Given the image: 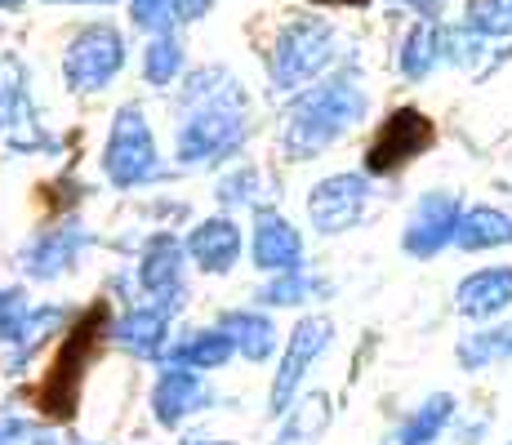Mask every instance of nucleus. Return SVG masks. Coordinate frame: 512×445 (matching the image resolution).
Wrapping results in <instances>:
<instances>
[{
    "instance_id": "1",
    "label": "nucleus",
    "mask_w": 512,
    "mask_h": 445,
    "mask_svg": "<svg viewBox=\"0 0 512 445\" xmlns=\"http://www.w3.org/2000/svg\"><path fill=\"white\" fill-rule=\"evenodd\" d=\"M183 130H179V161L210 165L236 152L245 138V94L223 67H205L183 89Z\"/></svg>"
},
{
    "instance_id": "2",
    "label": "nucleus",
    "mask_w": 512,
    "mask_h": 445,
    "mask_svg": "<svg viewBox=\"0 0 512 445\" xmlns=\"http://www.w3.org/2000/svg\"><path fill=\"white\" fill-rule=\"evenodd\" d=\"M366 116V94L352 76H334V81L317 85L308 98H299L285 121L281 152L290 161H312L317 152H326L334 138H343L352 125H361Z\"/></svg>"
},
{
    "instance_id": "3",
    "label": "nucleus",
    "mask_w": 512,
    "mask_h": 445,
    "mask_svg": "<svg viewBox=\"0 0 512 445\" xmlns=\"http://www.w3.org/2000/svg\"><path fill=\"white\" fill-rule=\"evenodd\" d=\"M103 339H107V303H94V308H85L72 321V330H67V339H63V348H58L54 365H49V374L41 379V388L32 392V405L45 414V419L67 423L76 414L81 388H85V370H90L94 352L103 348Z\"/></svg>"
},
{
    "instance_id": "4",
    "label": "nucleus",
    "mask_w": 512,
    "mask_h": 445,
    "mask_svg": "<svg viewBox=\"0 0 512 445\" xmlns=\"http://www.w3.org/2000/svg\"><path fill=\"white\" fill-rule=\"evenodd\" d=\"M334 58V32L326 23H290L272 45V89H299Z\"/></svg>"
},
{
    "instance_id": "5",
    "label": "nucleus",
    "mask_w": 512,
    "mask_h": 445,
    "mask_svg": "<svg viewBox=\"0 0 512 445\" xmlns=\"http://www.w3.org/2000/svg\"><path fill=\"white\" fill-rule=\"evenodd\" d=\"M103 170L116 187H139L147 178L161 174L152 130H147L139 107H121V112H116L112 138H107V152H103Z\"/></svg>"
},
{
    "instance_id": "6",
    "label": "nucleus",
    "mask_w": 512,
    "mask_h": 445,
    "mask_svg": "<svg viewBox=\"0 0 512 445\" xmlns=\"http://www.w3.org/2000/svg\"><path fill=\"white\" fill-rule=\"evenodd\" d=\"M432 121L419 112V107H397V112L388 116V121L379 125V134H374L370 152H366V174H397L406 170L410 161H419L423 152L432 147Z\"/></svg>"
},
{
    "instance_id": "7",
    "label": "nucleus",
    "mask_w": 512,
    "mask_h": 445,
    "mask_svg": "<svg viewBox=\"0 0 512 445\" xmlns=\"http://www.w3.org/2000/svg\"><path fill=\"white\" fill-rule=\"evenodd\" d=\"M459 219H464V205H459V196L428 192L415 205V214H410L406 232H401V250H406L410 259H432V254H441L446 245H455Z\"/></svg>"
},
{
    "instance_id": "8",
    "label": "nucleus",
    "mask_w": 512,
    "mask_h": 445,
    "mask_svg": "<svg viewBox=\"0 0 512 445\" xmlns=\"http://www.w3.org/2000/svg\"><path fill=\"white\" fill-rule=\"evenodd\" d=\"M366 196H370V187L361 174H330L312 187L308 219L317 232L339 236V232H348V227H357V219L366 214Z\"/></svg>"
},
{
    "instance_id": "9",
    "label": "nucleus",
    "mask_w": 512,
    "mask_h": 445,
    "mask_svg": "<svg viewBox=\"0 0 512 445\" xmlns=\"http://www.w3.org/2000/svg\"><path fill=\"white\" fill-rule=\"evenodd\" d=\"M125 45L112 27H85L72 45H67V81L72 89H103L121 72Z\"/></svg>"
},
{
    "instance_id": "10",
    "label": "nucleus",
    "mask_w": 512,
    "mask_h": 445,
    "mask_svg": "<svg viewBox=\"0 0 512 445\" xmlns=\"http://www.w3.org/2000/svg\"><path fill=\"white\" fill-rule=\"evenodd\" d=\"M330 334H334L330 316H308V321L294 325L290 348H285V356H281L277 383H272V410H277V414L294 401V392H299L303 374L312 370V361H317V356L330 348Z\"/></svg>"
},
{
    "instance_id": "11",
    "label": "nucleus",
    "mask_w": 512,
    "mask_h": 445,
    "mask_svg": "<svg viewBox=\"0 0 512 445\" xmlns=\"http://www.w3.org/2000/svg\"><path fill=\"white\" fill-rule=\"evenodd\" d=\"M139 281L143 290L156 299V308L174 312L183 299V250L174 236H156L143 254V267H139Z\"/></svg>"
},
{
    "instance_id": "12",
    "label": "nucleus",
    "mask_w": 512,
    "mask_h": 445,
    "mask_svg": "<svg viewBox=\"0 0 512 445\" xmlns=\"http://www.w3.org/2000/svg\"><path fill=\"white\" fill-rule=\"evenodd\" d=\"M504 308H512V267H481L459 281L455 312L468 321H490Z\"/></svg>"
},
{
    "instance_id": "13",
    "label": "nucleus",
    "mask_w": 512,
    "mask_h": 445,
    "mask_svg": "<svg viewBox=\"0 0 512 445\" xmlns=\"http://www.w3.org/2000/svg\"><path fill=\"white\" fill-rule=\"evenodd\" d=\"M205 401H210L205 383L192 374V365H179V361H170V370L161 374V383H156V392H152L156 423H165V428H179L187 414L201 410Z\"/></svg>"
},
{
    "instance_id": "14",
    "label": "nucleus",
    "mask_w": 512,
    "mask_h": 445,
    "mask_svg": "<svg viewBox=\"0 0 512 445\" xmlns=\"http://www.w3.org/2000/svg\"><path fill=\"white\" fill-rule=\"evenodd\" d=\"M254 263L263 272H299V263H303L299 232L272 210H263L254 219Z\"/></svg>"
},
{
    "instance_id": "15",
    "label": "nucleus",
    "mask_w": 512,
    "mask_h": 445,
    "mask_svg": "<svg viewBox=\"0 0 512 445\" xmlns=\"http://www.w3.org/2000/svg\"><path fill=\"white\" fill-rule=\"evenodd\" d=\"M187 254L205 267V272H228L241 254V232L228 219H205L187 236Z\"/></svg>"
},
{
    "instance_id": "16",
    "label": "nucleus",
    "mask_w": 512,
    "mask_h": 445,
    "mask_svg": "<svg viewBox=\"0 0 512 445\" xmlns=\"http://www.w3.org/2000/svg\"><path fill=\"white\" fill-rule=\"evenodd\" d=\"M455 245L468 254L481 250H499V245H512V214L495 210V205H477V210H464L455 232Z\"/></svg>"
},
{
    "instance_id": "17",
    "label": "nucleus",
    "mask_w": 512,
    "mask_h": 445,
    "mask_svg": "<svg viewBox=\"0 0 512 445\" xmlns=\"http://www.w3.org/2000/svg\"><path fill=\"white\" fill-rule=\"evenodd\" d=\"M437 63H446V32L432 18H423L419 27H410L406 45H401V76L406 81H428L437 72Z\"/></svg>"
},
{
    "instance_id": "18",
    "label": "nucleus",
    "mask_w": 512,
    "mask_h": 445,
    "mask_svg": "<svg viewBox=\"0 0 512 445\" xmlns=\"http://www.w3.org/2000/svg\"><path fill=\"white\" fill-rule=\"evenodd\" d=\"M165 330H170V312L165 308H139L116 325L112 339H116V348H125L134 356H156L165 348Z\"/></svg>"
},
{
    "instance_id": "19",
    "label": "nucleus",
    "mask_w": 512,
    "mask_h": 445,
    "mask_svg": "<svg viewBox=\"0 0 512 445\" xmlns=\"http://www.w3.org/2000/svg\"><path fill=\"white\" fill-rule=\"evenodd\" d=\"M455 356L464 370H486V365H495V361H512V321L468 334Z\"/></svg>"
},
{
    "instance_id": "20",
    "label": "nucleus",
    "mask_w": 512,
    "mask_h": 445,
    "mask_svg": "<svg viewBox=\"0 0 512 445\" xmlns=\"http://www.w3.org/2000/svg\"><path fill=\"white\" fill-rule=\"evenodd\" d=\"M450 414H455V397H446V392H437V397H428L419 405L415 414L406 419V428L397 432V445H432L446 432Z\"/></svg>"
},
{
    "instance_id": "21",
    "label": "nucleus",
    "mask_w": 512,
    "mask_h": 445,
    "mask_svg": "<svg viewBox=\"0 0 512 445\" xmlns=\"http://www.w3.org/2000/svg\"><path fill=\"white\" fill-rule=\"evenodd\" d=\"M223 330L232 334V343L250 356V361H263V356H272V348H277V330H272V321L259 312H228L223 316Z\"/></svg>"
},
{
    "instance_id": "22",
    "label": "nucleus",
    "mask_w": 512,
    "mask_h": 445,
    "mask_svg": "<svg viewBox=\"0 0 512 445\" xmlns=\"http://www.w3.org/2000/svg\"><path fill=\"white\" fill-rule=\"evenodd\" d=\"M236 352V343H232V334L223 330H201V334H192V339L183 343L179 352L170 356V361H179V365H192V370H214V365H223L228 356Z\"/></svg>"
},
{
    "instance_id": "23",
    "label": "nucleus",
    "mask_w": 512,
    "mask_h": 445,
    "mask_svg": "<svg viewBox=\"0 0 512 445\" xmlns=\"http://www.w3.org/2000/svg\"><path fill=\"white\" fill-rule=\"evenodd\" d=\"M23 107H27V72L14 54H0V134L23 121Z\"/></svg>"
},
{
    "instance_id": "24",
    "label": "nucleus",
    "mask_w": 512,
    "mask_h": 445,
    "mask_svg": "<svg viewBox=\"0 0 512 445\" xmlns=\"http://www.w3.org/2000/svg\"><path fill=\"white\" fill-rule=\"evenodd\" d=\"M76 250H81V232H76V227L72 232H54L32 250L27 267H32V276H58L76 263Z\"/></svg>"
},
{
    "instance_id": "25",
    "label": "nucleus",
    "mask_w": 512,
    "mask_h": 445,
    "mask_svg": "<svg viewBox=\"0 0 512 445\" xmlns=\"http://www.w3.org/2000/svg\"><path fill=\"white\" fill-rule=\"evenodd\" d=\"M143 72L152 85H170L174 76L183 72V49L174 36H156L152 45H147V58H143Z\"/></svg>"
},
{
    "instance_id": "26",
    "label": "nucleus",
    "mask_w": 512,
    "mask_h": 445,
    "mask_svg": "<svg viewBox=\"0 0 512 445\" xmlns=\"http://www.w3.org/2000/svg\"><path fill=\"white\" fill-rule=\"evenodd\" d=\"M27 321H32V308L18 290H0V343L9 348H23V334H27Z\"/></svg>"
},
{
    "instance_id": "27",
    "label": "nucleus",
    "mask_w": 512,
    "mask_h": 445,
    "mask_svg": "<svg viewBox=\"0 0 512 445\" xmlns=\"http://www.w3.org/2000/svg\"><path fill=\"white\" fill-rule=\"evenodd\" d=\"M464 23L490 36H512V0H472Z\"/></svg>"
},
{
    "instance_id": "28",
    "label": "nucleus",
    "mask_w": 512,
    "mask_h": 445,
    "mask_svg": "<svg viewBox=\"0 0 512 445\" xmlns=\"http://www.w3.org/2000/svg\"><path fill=\"white\" fill-rule=\"evenodd\" d=\"M321 285L317 281H308V276L303 272H277V281L272 285H263L259 290V303H303V299H312V294H317Z\"/></svg>"
},
{
    "instance_id": "29",
    "label": "nucleus",
    "mask_w": 512,
    "mask_h": 445,
    "mask_svg": "<svg viewBox=\"0 0 512 445\" xmlns=\"http://www.w3.org/2000/svg\"><path fill=\"white\" fill-rule=\"evenodd\" d=\"M0 445H58V437L45 428H36V423L0 419Z\"/></svg>"
},
{
    "instance_id": "30",
    "label": "nucleus",
    "mask_w": 512,
    "mask_h": 445,
    "mask_svg": "<svg viewBox=\"0 0 512 445\" xmlns=\"http://www.w3.org/2000/svg\"><path fill=\"white\" fill-rule=\"evenodd\" d=\"M174 5H179V0H130V18L139 27H170Z\"/></svg>"
},
{
    "instance_id": "31",
    "label": "nucleus",
    "mask_w": 512,
    "mask_h": 445,
    "mask_svg": "<svg viewBox=\"0 0 512 445\" xmlns=\"http://www.w3.org/2000/svg\"><path fill=\"white\" fill-rule=\"evenodd\" d=\"M250 187H254V170H245V174H236V178H228V183L219 187V201H228V205L250 201Z\"/></svg>"
},
{
    "instance_id": "32",
    "label": "nucleus",
    "mask_w": 512,
    "mask_h": 445,
    "mask_svg": "<svg viewBox=\"0 0 512 445\" xmlns=\"http://www.w3.org/2000/svg\"><path fill=\"white\" fill-rule=\"evenodd\" d=\"M406 5H410V9H415V14H423V18H437V14H441V9H446V5H450V0H406Z\"/></svg>"
},
{
    "instance_id": "33",
    "label": "nucleus",
    "mask_w": 512,
    "mask_h": 445,
    "mask_svg": "<svg viewBox=\"0 0 512 445\" xmlns=\"http://www.w3.org/2000/svg\"><path fill=\"white\" fill-rule=\"evenodd\" d=\"M210 5H214V0H179V14L183 18H201Z\"/></svg>"
},
{
    "instance_id": "34",
    "label": "nucleus",
    "mask_w": 512,
    "mask_h": 445,
    "mask_svg": "<svg viewBox=\"0 0 512 445\" xmlns=\"http://www.w3.org/2000/svg\"><path fill=\"white\" fill-rule=\"evenodd\" d=\"M312 5H370V0H312Z\"/></svg>"
},
{
    "instance_id": "35",
    "label": "nucleus",
    "mask_w": 512,
    "mask_h": 445,
    "mask_svg": "<svg viewBox=\"0 0 512 445\" xmlns=\"http://www.w3.org/2000/svg\"><path fill=\"white\" fill-rule=\"evenodd\" d=\"M192 445H228V441H192Z\"/></svg>"
},
{
    "instance_id": "36",
    "label": "nucleus",
    "mask_w": 512,
    "mask_h": 445,
    "mask_svg": "<svg viewBox=\"0 0 512 445\" xmlns=\"http://www.w3.org/2000/svg\"><path fill=\"white\" fill-rule=\"evenodd\" d=\"M85 5H112V0H85Z\"/></svg>"
},
{
    "instance_id": "37",
    "label": "nucleus",
    "mask_w": 512,
    "mask_h": 445,
    "mask_svg": "<svg viewBox=\"0 0 512 445\" xmlns=\"http://www.w3.org/2000/svg\"><path fill=\"white\" fill-rule=\"evenodd\" d=\"M9 5H18V0H0V9H9Z\"/></svg>"
}]
</instances>
